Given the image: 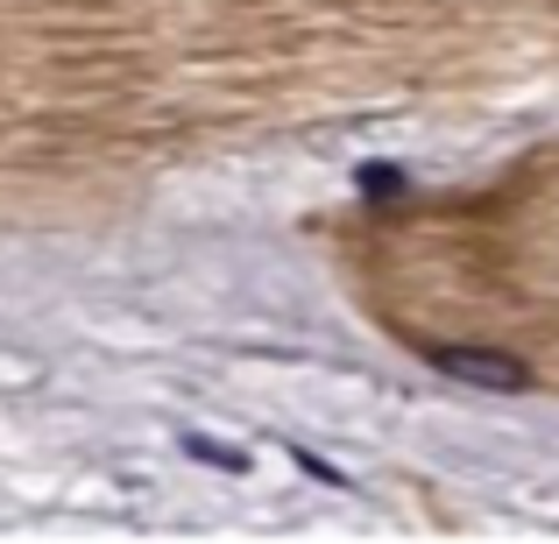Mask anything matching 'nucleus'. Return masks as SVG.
Listing matches in <instances>:
<instances>
[{
	"label": "nucleus",
	"mask_w": 559,
	"mask_h": 544,
	"mask_svg": "<svg viewBox=\"0 0 559 544\" xmlns=\"http://www.w3.org/2000/svg\"><path fill=\"white\" fill-rule=\"evenodd\" d=\"M432 367L453 382H475V389H532V367H524L518 354H496V347H432Z\"/></svg>",
	"instance_id": "nucleus-1"
}]
</instances>
